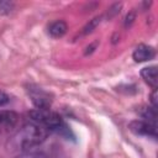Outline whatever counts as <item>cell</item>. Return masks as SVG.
Returning <instances> with one entry per match:
<instances>
[{
  "label": "cell",
  "mask_w": 158,
  "mask_h": 158,
  "mask_svg": "<svg viewBox=\"0 0 158 158\" xmlns=\"http://www.w3.org/2000/svg\"><path fill=\"white\" fill-rule=\"evenodd\" d=\"M28 96L32 100L33 105L37 109H49L51 106V98L47 91H44L42 88L30 85L28 89Z\"/></svg>",
  "instance_id": "3"
},
{
  "label": "cell",
  "mask_w": 158,
  "mask_h": 158,
  "mask_svg": "<svg viewBox=\"0 0 158 158\" xmlns=\"http://www.w3.org/2000/svg\"><path fill=\"white\" fill-rule=\"evenodd\" d=\"M16 158H47V156L41 151H37L35 148H30V149L21 151V153Z\"/></svg>",
  "instance_id": "9"
},
{
  "label": "cell",
  "mask_w": 158,
  "mask_h": 158,
  "mask_svg": "<svg viewBox=\"0 0 158 158\" xmlns=\"http://www.w3.org/2000/svg\"><path fill=\"white\" fill-rule=\"evenodd\" d=\"M130 130L137 135H143V136H151L156 137L157 136V128L156 123L147 121V120H136L130 123Z\"/></svg>",
  "instance_id": "4"
},
{
  "label": "cell",
  "mask_w": 158,
  "mask_h": 158,
  "mask_svg": "<svg viewBox=\"0 0 158 158\" xmlns=\"http://www.w3.org/2000/svg\"><path fill=\"white\" fill-rule=\"evenodd\" d=\"M9 100H10L9 95H7L6 93H4V91H1V90H0V106L6 105V104L9 102Z\"/></svg>",
  "instance_id": "12"
},
{
  "label": "cell",
  "mask_w": 158,
  "mask_h": 158,
  "mask_svg": "<svg viewBox=\"0 0 158 158\" xmlns=\"http://www.w3.org/2000/svg\"><path fill=\"white\" fill-rule=\"evenodd\" d=\"M30 116L32 122L43 126L48 131H57L62 133L67 128L62 117L58 114L51 111L49 109H36L30 112Z\"/></svg>",
  "instance_id": "2"
},
{
  "label": "cell",
  "mask_w": 158,
  "mask_h": 158,
  "mask_svg": "<svg viewBox=\"0 0 158 158\" xmlns=\"http://www.w3.org/2000/svg\"><path fill=\"white\" fill-rule=\"evenodd\" d=\"M141 77L142 79L151 85L153 89L157 88L158 84V75H157V67L156 65H151V67H146L141 70Z\"/></svg>",
  "instance_id": "7"
},
{
  "label": "cell",
  "mask_w": 158,
  "mask_h": 158,
  "mask_svg": "<svg viewBox=\"0 0 158 158\" xmlns=\"http://www.w3.org/2000/svg\"><path fill=\"white\" fill-rule=\"evenodd\" d=\"M48 135V130L36 122H28L21 127V130L15 135L14 143L21 151L35 148L36 146L41 144Z\"/></svg>",
  "instance_id": "1"
},
{
  "label": "cell",
  "mask_w": 158,
  "mask_h": 158,
  "mask_svg": "<svg viewBox=\"0 0 158 158\" xmlns=\"http://www.w3.org/2000/svg\"><path fill=\"white\" fill-rule=\"evenodd\" d=\"M65 32H67V23L62 20H57V21L52 22L48 27V33L53 38H59V37L64 36Z\"/></svg>",
  "instance_id": "8"
},
{
  "label": "cell",
  "mask_w": 158,
  "mask_h": 158,
  "mask_svg": "<svg viewBox=\"0 0 158 158\" xmlns=\"http://www.w3.org/2000/svg\"><path fill=\"white\" fill-rule=\"evenodd\" d=\"M151 102H152V106L156 109L157 107V90L154 89L153 93L151 94Z\"/></svg>",
  "instance_id": "13"
},
{
  "label": "cell",
  "mask_w": 158,
  "mask_h": 158,
  "mask_svg": "<svg viewBox=\"0 0 158 158\" xmlns=\"http://www.w3.org/2000/svg\"><path fill=\"white\" fill-rule=\"evenodd\" d=\"M99 22H100V17H95L94 20H91L90 23H88L86 27L84 28V33H89V32H91V31L96 27V25H98Z\"/></svg>",
  "instance_id": "11"
},
{
  "label": "cell",
  "mask_w": 158,
  "mask_h": 158,
  "mask_svg": "<svg viewBox=\"0 0 158 158\" xmlns=\"http://www.w3.org/2000/svg\"><path fill=\"white\" fill-rule=\"evenodd\" d=\"M19 121V116L11 110H0V133L10 132Z\"/></svg>",
  "instance_id": "5"
},
{
  "label": "cell",
  "mask_w": 158,
  "mask_h": 158,
  "mask_svg": "<svg viewBox=\"0 0 158 158\" xmlns=\"http://www.w3.org/2000/svg\"><path fill=\"white\" fill-rule=\"evenodd\" d=\"M156 56V49L147 44H139L132 53V58L136 63H142L153 59Z\"/></svg>",
  "instance_id": "6"
},
{
  "label": "cell",
  "mask_w": 158,
  "mask_h": 158,
  "mask_svg": "<svg viewBox=\"0 0 158 158\" xmlns=\"http://www.w3.org/2000/svg\"><path fill=\"white\" fill-rule=\"evenodd\" d=\"M14 4L10 1H0V14H9L11 12Z\"/></svg>",
  "instance_id": "10"
}]
</instances>
